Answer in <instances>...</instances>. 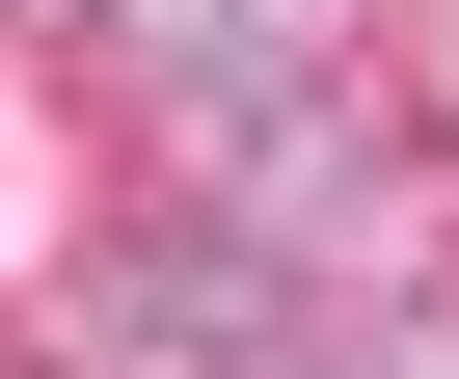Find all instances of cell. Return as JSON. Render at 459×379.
<instances>
[{
  "mask_svg": "<svg viewBox=\"0 0 459 379\" xmlns=\"http://www.w3.org/2000/svg\"><path fill=\"white\" fill-rule=\"evenodd\" d=\"M298 352H325V271L244 217H135L82 271V379H298Z\"/></svg>",
  "mask_w": 459,
  "mask_h": 379,
  "instance_id": "cell-1",
  "label": "cell"
},
{
  "mask_svg": "<svg viewBox=\"0 0 459 379\" xmlns=\"http://www.w3.org/2000/svg\"><path fill=\"white\" fill-rule=\"evenodd\" d=\"M298 379H459V298H325V352Z\"/></svg>",
  "mask_w": 459,
  "mask_h": 379,
  "instance_id": "cell-2",
  "label": "cell"
},
{
  "mask_svg": "<svg viewBox=\"0 0 459 379\" xmlns=\"http://www.w3.org/2000/svg\"><path fill=\"white\" fill-rule=\"evenodd\" d=\"M0 379H82V352H0Z\"/></svg>",
  "mask_w": 459,
  "mask_h": 379,
  "instance_id": "cell-3",
  "label": "cell"
}]
</instances>
